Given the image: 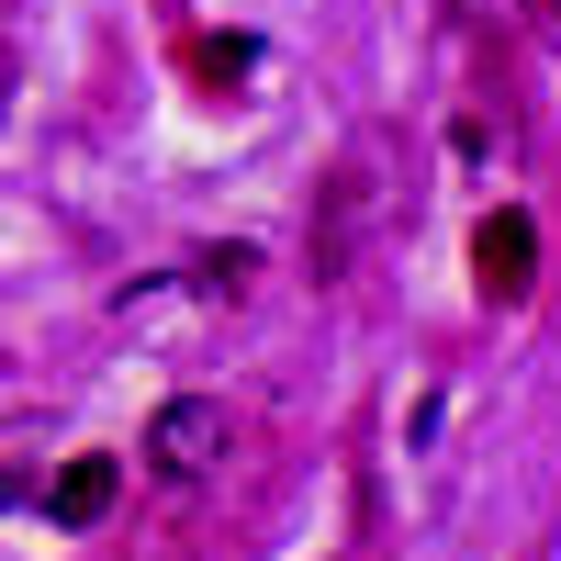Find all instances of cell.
Segmentation results:
<instances>
[{
	"label": "cell",
	"instance_id": "cell-5",
	"mask_svg": "<svg viewBox=\"0 0 561 561\" xmlns=\"http://www.w3.org/2000/svg\"><path fill=\"white\" fill-rule=\"evenodd\" d=\"M113 314L135 325V337H192V325H203L214 304H203V280H192V270H158V280H135V293H124Z\"/></svg>",
	"mask_w": 561,
	"mask_h": 561
},
{
	"label": "cell",
	"instance_id": "cell-6",
	"mask_svg": "<svg viewBox=\"0 0 561 561\" xmlns=\"http://www.w3.org/2000/svg\"><path fill=\"white\" fill-rule=\"evenodd\" d=\"M192 280H203V304H248L259 248H203V259H192Z\"/></svg>",
	"mask_w": 561,
	"mask_h": 561
},
{
	"label": "cell",
	"instance_id": "cell-7",
	"mask_svg": "<svg viewBox=\"0 0 561 561\" xmlns=\"http://www.w3.org/2000/svg\"><path fill=\"white\" fill-rule=\"evenodd\" d=\"M248 68H259V45H248V34H203V45H192V79H214V90H225V79H248Z\"/></svg>",
	"mask_w": 561,
	"mask_h": 561
},
{
	"label": "cell",
	"instance_id": "cell-1",
	"mask_svg": "<svg viewBox=\"0 0 561 561\" xmlns=\"http://www.w3.org/2000/svg\"><path fill=\"white\" fill-rule=\"evenodd\" d=\"M147 449H158V472L169 483H203L225 449H237V415H225L214 393H169L158 404V427H147Z\"/></svg>",
	"mask_w": 561,
	"mask_h": 561
},
{
	"label": "cell",
	"instance_id": "cell-3",
	"mask_svg": "<svg viewBox=\"0 0 561 561\" xmlns=\"http://www.w3.org/2000/svg\"><path fill=\"white\" fill-rule=\"evenodd\" d=\"M359 225H370V147H359L337 180H325V214H314V280H337V270H348Z\"/></svg>",
	"mask_w": 561,
	"mask_h": 561
},
{
	"label": "cell",
	"instance_id": "cell-2",
	"mask_svg": "<svg viewBox=\"0 0 561 561\" xmlns=\"http://www.w3.org/2000/svg\"><path fill=\"white\" fill-rule=\"evenodd\" d=\"M472 280H483V304H528V280H539V237H528V214H517V203L472 225Z\"/></svg>",
	"mask_w": 561,
	"mask_h": 561
},
{
	"label": "cell",
	"instance_id": "cell-4",
	"mask_svg": "<svg viewBox=\"0 0 561 561\" xmlns=\"http://www.w3.org/2000/svg\"><path fill=\"white\" fill-rule=\"evenodd\" d=\"M113 494H124V460L113 449H79V460H57V483H45V517H57V528H102Z\"/></svg>",
	"mask_w": 561,
	"mask_h": 561
}]
</instances>
